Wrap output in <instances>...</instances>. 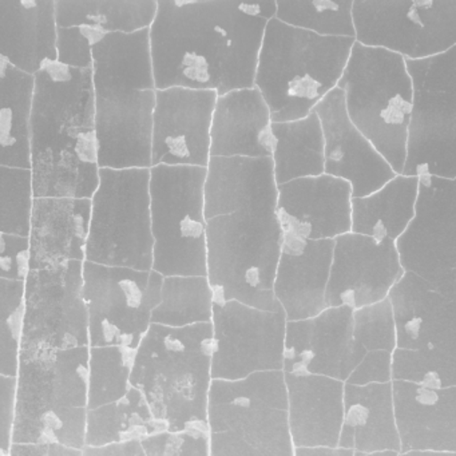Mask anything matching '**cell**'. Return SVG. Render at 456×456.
<instances>
[{
    "instance_id": "obj_1",
    "label": "cell",
    "mask_w": 456,
    "mask_h": 456,
    "mask_svg": "<svg viewBox=\"0 0 456 456\" xmlns=\"http://www.w3.org/2000/svg\"><path fill=\"white\" fill-rule=\"evenodd\" d=\"M276 15L277 0H159L151 28L157 90L253 89Z\"/></svg>"
},
{
    "instance_id": "obj_2",
    "label": "cell",
    "mask_w": 456,
    "mask_h": 456,
    "mask_svg": "<svg viewBox=\"0 0 456 456\" xmlns=\"http://www.w3.org/2000/svg\"><path fill=\"white\" fill-rule=\"evenodd\" d=\"M31 125L37 199H93L101 180L93 69L47 62L36 74Z\"/></svg>"
},
{
    "instance_id": "obj_3",
    "label": "cell",
    "mask_w": 456,
    "mask_h": 456,
    "mask_svg": "<svg viewBox=\"0 0 456 456\" xmlns=\"http://www.w3.org/2000/svg\"><path fill=\"white\" fill-rule=\"evenodd\" d=\"M213 338L212 322L188 327L151 324L138 346L130 381L170 431L210 432Z\"/></svg>"
},
{
    "instance_id": "obj_4",
    "label": "cell",
    "mask_w": 456,
    "mask_h": 456,
    "mask_svg": "<svg viewBox=\"0 0 456 456\" xmlns=\"http://www.w3.org/2000/svg\"><path fill=\"white\" fill-rule=\"evenodd\" d=\"M354 38L320 37L280 22L266 26L256 87L273 122L297 121L338 87L351 57Z\"/></svg>"
},
{
    "instance_id": "obj_5",
    "label": "cell",
    "mask_w": 456,
    "mask_h": 456,
    "mask_svg": "<svg viewBox=\"0 0 456 456\" xmlns=\"http://www.w3.org/2000/svg\"><path fill=\"white\" fill-rule=\"evenodd\" d=\"M209 427L210 456H295L284 370L213 379Z\"/></svg>"
},
{
    "instance_id": "obj_6",
    "label": "cell",
    "mask_w": 456,
    "mask_h": 456,
    "mask_svg": "<svg viewBox=\"0 0 456 456\" xmlns=\"http://www.w3.org/2000/svg\"><path fill=\"white\" fill-rule=\"evenodd\" d=\"M282 248L276 212L218 216L208 221V279L215 303L237 300L279 312L274 280Z\"/></svg>"
},
{
    "instance_id": "obj_7",
    "label": "cell",
    "mask_w": 456,
    "mask_h": 456,
    "mask_svg": "<svg viewBox=\"0 0 456 456\" xmlns=\"http://www.w3.org/2000/svg\"><path fill=\"white\" fill-rule=\"evenodd\" d=\"M338 87L354 126L403 175L415 95L407 61L356 42Z\"/></svg>"
},
{
    "instance_id": "obj_8",
    "label": "cell",
    "mask_w": 456,
    "mask_h": 456,
    "mask_svg": "<svg viewBox=\"0 0 456 456\" xmlns=\"http://www.w3.org/2000/svg\"><path fill=\"white\" fill-rule=\"evenodd\" d=\"M396 320L394 380L456 387V303L405 272L389 292Z\"/></svg>"
},
{
    "instance_id": "obj_9",
    "label": "cell",
    "mask_w": 456,
    "mask_h": 456,
    "mask_svg": "<svg viewBox=\"0 0 456 456\" xmlns=\"http://www.w3.org/2000/svg\"><path fill=\"white\" fill-rule=\"evenodd\" d=\"M207 167L157 165L151 169L154 271L207 276Z\"/></svg>"
},
{
    "instance_id": "obj_10",
    "label": "cell",
    "mask_w": 456,
    "mask_h": 456,
    "mask_svg": "<svg viewBox=\"0 0 456 456\" xmlns=\"http://www.w3.org/2000/svg\"><path fill=\"white\" fill-rule=\"evenodd\" d=\"M86 261L153 271L151 169H101Z\"/></svg>"
},
{
    "instance_id": "obj_11",
    "label": "cell",
    "mask_w": 456,
    "mask_h": 456,
    "mask_svg": "<svg viewBox=\"0 0 456 456\" xmlns=\"http://www.w3.org/2000/svg\"><path fill=\"white\" fill-rule=\"evenodd\" d=\"M407 68L415 95L403 175L456 178V46Z\"/></svg>"
},
{
    "instance_id": "obj_12",
    "label": "cell",
    "mask_w": 456,
    "mask_h": 456,
    "mask_svg": "<svg viewBox=\"0 0 456 456\" xmlns=\"http://www.w3.org/2000/svg\"><path fill=\"white\" fill-rule=\"evenodd\" d=\"M164 274L127 266L84 263L90 346L138 348L161 301Z\"/></svg>"
},
{
    "instance_id": "obj_13",
    "label": "cell",
    "mask_w": 456,
    "mask_h": 456,
    "mask_svg": "<svg viewBox=\"0 0 456 456\" xmlns=\"http://www.w3.org/2000/svg\"><path fill=\"white\" fill-rule=\"evenodd\" d=\"M356 42L420 61L456 46V0H354Z\"/></svg>"
},
{
    "instance_id": "obj_14",
    "label": "cell",
    "mask_w": 456,
    "mask_h": 456,
    "mask_svg": "<svg viewBox=\"0 0 456 456\" xmlns=\"http://www.w3.org/2000/svg\"><path fill=\"white\" fill-rule=\"evenodd\" d=\"M84 263L33 269L26 280V316L20 357H39L90 346L84 298Z\"/></svg>"
},
{
    "instance_id": "obj_15",
    "label": "cell",
    "mask_w": 456,
    "mask_h": 456,
    "mask_svg": "<svg viewBox=\"0 0 456 456\" xmlns=\"http://www.w3.org/2000/svg\"><path fill=\"white\" fill-rule=\"evenodd\" d=\"M396 247L405 272L456 303V178L420 177L415 217Z\"/></svg>"
},
{
    "instance_id": "obj_16",
    "label": "cell",
    "mask_w": 456,
    "mask_h": 456,
    "mask_svg": "<svg viewBox=\"0 0 456 456\" xmlns=\"http://www.w3.org/2000/svg\"><path fill=\"white\" fill-rule=\"evenodd\" d=\"M213 379L237 380L284 368L287 314L237 300L213 306Z\"/></svg>"
},
{
    "instance_id": "obj_17",
    "label": "cell",
    "mask_w": 456,
    "mask_h": 456,
    "mask_svg": "<svg viewBox=\"0 0 456 456\" xmlns=\"http://www.w3.org/2000/svg\"><path fill=\"white\" fill-rule=\"evenodd\" d=\"M217 92L170 87L157 90L153 167H208Z\"/></svg>"
},
{
    "instance_id": "obj_18",
    "label": "cell",
    "mask_w": 456,
    "mask_h": 456,
    "mask_svg": "<svg viewBox=\"0 0 456 456\" xmlns=\"http://www.w3.org/2000/svg\"><path fill=\"white\" fill-rule=\"evenodd\" d=\"M354 311L328 306L316 316L288 322L282 370L348 380L367 354L354 340Z\"/></svg>"
},
{
    "instance_id": "obj_19",
    "label": "cell",
    "mask_w": 456,
    "mask_h": 456,
    "mask_svg": "<svg viewBox=\"0 0 456 456\" xmlns=\"http://www.w3.org/2000/svg\"><path fill=\"white\" fill-rule=\"evenodd\" d=\"M404 273L396 241L348 232L335 240L328 306L359 309L384 300Z\"/></svg>"
},
{
    "instance_id": "obj_20",
    "label": "cell",
    "mask_w": 456,
    "mask_h": 456,
    "mask_svg": "<svg viewBox=\"0 0 456 456\" xmlns=\"http://www.w3.org/2000/svg\"><path fill=\"white\" fill-rule=\"evenodd\" d=\"M157 90L95 94L101 169H151Z\"/></svg>"
},
{
    "instance_id": "obj_21",
    "label": "cell",
    "mask_w": 456,
    "mask_h": 456,
    "mask_svg": "<svg viewBox=\"0 0 456 456\" xmlns=\"http://www.w3.org/2000/svg\"><path fill=\"white\" fill-rule=\"evenodd\" d=\"M86 407H68L50 384L41 360L20 357L12 443L86 447Z\"/></svg>"
},
{
    "instance_id": "obj_22",
    "label": "cell",
    "mask_w": 456,
    "mask_h": 456,
    "mask_svg": "<svg viewBox=\"0 0 456 456\" xmlns=\"http://www.w3.org/2000/svg\"><path fill=\"white\" fill-rule=\"evenodd\" d=\"M314 111L324 132L325 175L346 181L354 199L372 194L396 175L394 167L349 118L344 93L338 87Z\"/></svg>"
},
{
    "instance_id": "obj_23",
    "label": "cell",
    "mask_w": 456,
    "mask_h": 456,
    "mask_svg": "<svg viewBox=\"0 0 456 456\" xmlns=\"http://www.w3.org/2000/svg\"><path fill=\"white\" fill-rule=\"evenodd\" d=\"M352 186L330 175L279 185L277 217L284 233L336 240L352 231Z\"/></svg>"
},
{
    "instance_id": "obj_24",
    "label": "cell",
    "mask_w": 456,
    "mask_h": 456,
    "mask_svg": "<svg viewBox=\"0 0 456 456\" xmlns=\"http://www.w3.org/2000/svg\"><path fill=\"white\" fill-rule=\"evenodd\" d=\"M392 384L402 455L456 456V387Z\"/></svg>"
},
{
    "instance_id": "obj_25",
    "label": "cell",
    "mask_w": 456,
    "mask_h": 456,
    "mask_svg": "<svg viewBox=\"0 0 456 456\" xmlns=\"http://www.w3.org/2000/svg\"><path fill=\"white\" fill-rule=\"evenodd\" d=\"M333 249L335 240H304L282 232L273 289L288 322L309 319L328 308Z\"/></svg>"
},
{
    "instance_id": "obj_26",
    "label": "cell",
    "mask_w": 456,
    "mask_h": 456,
    "mask_svg": "<svg viewBox=\"0 0 456 456\" xmlns=\"http://www.w3.org/2000/svg\"><path fill=\"white\" fill-rule=\"evenodd\" d=\"M279 183L272 157H212L205 181L208 221L233 213L276 212Z\"/></svg>"
},
{
    "instance_id": "obj_27",
    "label": "cell",
    "mask_w": 456,
    "mask_h": 456,
    "mask_svg": "<svg viewBox=\"0 0 456 456\" xmlns=\"http://www.w3.org/2000/svg\"><path fill=\"white\" fill-rule=\"evenodd\" d=\"M92 199L42 197L31 218V269H49L69 261H86Z\"/></svg>"
},
{
    "instance_id": "obj_28",
    "label": "cell",
    "mask_w": 456,
    "mask_h": 456,
    "mask_svg": "<svg viewBox=\"0 0 456 456\" xmlns=\"http://www.w3.org/2000/svg\"><path fill=\"white\" fill-rule=\"evenodd\" d=\"M57 0H0V57L36 76L58 61Z\"/></svg>"
},
{
    "instance_id": "obj_29",
    "label": "cell",
    "mask_w": 456,
    "mask_h": 456,
    "mask_svg": "<svg viewBox=\"0 0 456 456\" xmlns=\"http://www.w3.org/2000/svg\"><path fill=\"white\" fill-rule=\"evenodd\" d=\"M273 119L257 87L218 95L212 125V157H273Z\"/></svg>"
},
{
    "instance_id": "obj_30",
    "label": "cell",
    "mask_w": 456,
    "mask_h": 456,
    "mask_svg": "<svg viewBox=\"0 0 456 456\" xmlns=\"http://www.w3.org/2000/svg\"><path fill=\"white\" fill-rule=\"evenodd\" d=\"M285 380L295 448L338 445L346 381L330 376L292 373H285Z\"/></svg>"
},
{
    "instance_id": "obj_31",
    "label": "cell",
    "mask_w": 456,
    "mask_h": 456,
    "mask_svg": "<svg viewBox=\"0 0 456 456\" xmlns=\"http://www.w3.org/2000/svg\"><path fill=\"white\" fill-rule=\"evenodd\" d=\"M392 381L367 386L346 383L338 445L354 450V456L375 455L384 450L402 453Z\"/></svg>"
},
{
    "instance_id": "obj_32",
    "label": "cell",
    "mask_w": 456,
    "mask_h": 456,
    "mask_svg": "<svg viewBox=\"0 0 456 456\" xmlns=\"http://www.w3.org/2000/svg\"><path fill=\"white\" fill-rule=\"evenodd\" d=\"M95 94L157 90L151 28L108 34L93 52Z\"/></svg>"
},
{
    "instance_id": "obj_33",
    "label": "cell",
    "mask_w": 456,
    "mask_h": 456,
    "mask_svg": "<svg viewBox=\"0 0 456 456\" xmlns=\"http://www.w3.org/2000/svg\"><path fill=\"white\" fill-rule=\"evenodd\" d=\"M0 167L31 169L36 76L0 57Z\"/></svg>"
},
{
    "instance_id": "obj_34",
    "label": "cell",
    "mask_w": 456,
    "mask_h": 456,
    "mask_svg": "<svg viewBox=\"0 0 456 456\" xmlns=\"http://www.w3.org/2000/svg\"><path fill=\"white\" fill-rule=\"evenodd\" d=\"M419 181L396 175L372 194L352 199L351 232L378 241H397L415 217Z\"/></svg>"
},
{
    "instance_id": "obj_35",
    "label": "cell",
    "mask_w": 456,
    "mask_h": 456,
    "mask_svg": "<svg viewBox=\"0 0 456 456\" xmlns=\"http://www.w3.org/2000/svg\"><path fill=\"white\" fill-rule=\"evenodd\" d=\"M276 146L272 159L279 185L325 173V140L316 113L297 121L273 122Z\"/></svg>"
},
{
    "instance_id": "obj_36",
    "label": "cell",
    "mask_w": 456,
    "mask_h": 456,
    "mask_svg": "<svg viewBox=\"0 0 456 456\" xmlns=\"http://www.w3.org/2000/svg\"><path fill=\"white\" fill-rule=\"evenodd\" d=\"M167 429V421L151 412L141 389L132 386L122 399L87 411L86 445L101 447L126 440L142 442Z\"/></svg>"
},
{
    "instance_id": "obj_37",
    "label": "cell",
    "mask_w": 456,
    "mask_h": 456,
    "mask_svg": "<svg viewBox=\"0 0 456 456\" xmlns=\"http://www.w3.org/2000/svg\"><path fill=\"white\" fill-rule=\"evenodd\" d=\"M159 0H57L58 28L87 26L106 34L151 28Z\"/></svg>"
},
{
    "instance_id": "obj_38",
    "label": "cell",
    "mask_w": 456,
    "mask_h": 456,
    "mask_svg": "<svg viewBox=\"0 0 456 456\" xmlns=\"http://www.w3.org/2000/svg\"><path fill=\"white\" fill-rule=\"evenodd\" d=\"M215 293L208 276H165L151 324L188 327L213 320Z\"/></svg>"
},
{
    "instance_id": "obj_39",
    "label": "cell",
    "mask_w": 456,
    "mask_h": 456,
    "mask_svg": "<svg viewBox=\"0 0 456 456\" xmlns=\"http://www.w3.org/2000/svg\"><path fill=\"white\" fill-rule=\"evenodd\" d=\"M276 18L316 36L356 39L354 0H277Z\"/></svg>"
},
{
    "instance_id": "obj_40",
    "label": "cell",
    "mask_w": 456,
    "mask_h": 456,
    "mask_svg": "<svg viewBox=\"0 0 456 456\" xmlns=\"http://www.w3.org/2000/svg\"><path fill=\"white\" fill-rule=\"evenodd\" d=\"M138 348L90 346L89 410L122 399L132 388Z\"/></svg>"
},
{
    "instance_id": "obj_41",
    "label": "cell",
    "mask_w": 456,
    "mask_h": 456,
    "mask_svg": "<svg viewBox=\"0 0 456 456\" xmlns=\"http://www.w3.org/2000/svg\"><path fill=\"white\" fill-rule=\"evenodd\" d=\"M26 316V281L0 279V375L18 376Z\"/></svg>"
},
{
    "instance_id": "obj_42",
    "label": "cell",
    "mask_w": 456,
    "mask_h": 456,
    "mask_svg": "<svg viewBox=\"0 0 456 456\" xmlns=\"http://www.w3.org/2000/svg\"><path fill=\"white\" fill-rule=\"evenodd\" d=\"M36 199L31 169L0 167V233L30 236Z\"/></svg>"
},
{
    "instance_id": "obj_43",
    "label": "cell",
    "mask_w": 456,
    "mask_h": 456,
    "mask_svg": "<svg viewBox=\"0 0 456 456\" xmlns=\"http://www.w3.org/2000/svg\"><path fill=\"white\" fill-rule=\"evenodd\" d=\"M354 340L365 351H388L397 348L396 320L389 297L354 311Z\"/></svg>"
},
{
    "instance_id": "obj_44",
    "label": "cell",
    "mask_w": 456,
    "mask_h": 456,
    "mask_svg": "<svg viewBox=\"0 0 456 456\" xmlns=\"http://www.w3.org/2000/svg\"><path fill=\"white\" fill-rule=\"evenodd\" d=\"M146 456H210V432L186 428L159 432L142 440Z\"/></svg>"
},
{
    "instance_id": "obj_45",
    "label": "cell",
    "mask_w": 456,
    "mask_h": 456,
    "mask_svg": "<svg viewBox=\"0 0 456 456\" xmlns=\"http://www.w3.org/2000/svg\"><path fill=\"white\" fill-rule=\"evenodd\" d=\"M108 34L87 26L58 28V62L70 68L93 69V52Z\"/></svg>"
},
{
    "instance_id": "obj_46",
    "label": "cell",
    "mask_w": 456,
    "mask_h": 456,
    "mask_svg": "<svg viewBox=\"0 0 456 456\" xmlns=\"http://www.w3.org/2000/svg\"><path fill=\"white\" fill-rule=\"evenodd\" d=\"M31 271L30 237L0 233V279L26 281Z\"/></svg>"
},
{
    "instance_id": "obj_47",
    "label": "cell",
    "mask_w": 456,
    "mask_h": 456,
    "mask_svg": "<svg viewBox=\"0 0 456 456\" xmlns=\"http://www.w3.org/2000/svg\"><path fill=\"white\" fill-rule=\"evenodd\" d=\"M18 376L0 375V456H10L17 416Z\"/></svg>"
},
{
    "instance_id": "obj_48",
    "label": "cell",
    "mask_w": 456,
    "mask_h": 456,
    "mask_svg": "<svg viewBox=\"0 0 456 456\" xmlns=\"http://www.w3.org/2000/svg\"><path fill=\"white\" fill-rule=\"evenodd\" d=\"M392 352L370 351L354 368L346 383L367 386L373 383H391Z\"/></svg>"
},
{
    "instance_id": "obj_49",
    "label": "cell",
    "mask_w": 456,
    "mask_h": 456,
    "mask_svg": "<svg viewBox=\"0 0 456 456\" xmlns=\"http://www.w3.org/2000/svg\"><path fill=\"white\" fill-rule=\"evenodd\" d=\"M10 456H84V450L60 444H34V443H12Z\"/></svg>"
},
{
    "instance_id": "obj_50",
    "label": "cell",
    "mask_w": 456,
    "mask_h": 456,
    "mask_svg": "<svg viewBox=\"0 0 456 456\" xmlns=\"http://www.w3.org/2000/svg\"><path fill=\"white\" fill-rule=\"evenodd\" d=\"M84 456H146V452L141 440H126L101 447L86 445L84 448Z\"/></svg>"
},
{
    "instance_id": "obj_51",
    "label": "cell",
    "mask_w": 456,
    "mask_h": 456,
    "mask_svg": "<svg viewBox=\"0 0 456 456\" xmlns=\"http://www.w3.org/2000/svg\"><path fill=\"white\" fill-rule=\"evenodd\" d=\"M295 456H354V451L336 445H316V447H296Z\"/></svg>"
}]
</instances>
